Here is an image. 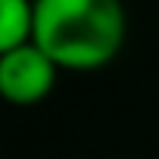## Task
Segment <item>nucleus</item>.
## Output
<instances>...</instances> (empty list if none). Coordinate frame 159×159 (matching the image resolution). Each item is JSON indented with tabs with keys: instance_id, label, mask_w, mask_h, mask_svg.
Instances as JSON below:
<instances>
[{
	"instance_id": "f257e3e1",
	"label": "nucleus",
	"mask_w": 159,
	"mask_h": 159,
	"mask_svg": "<svg viewBox=\"0 0 159 159\" xmlns=\"http://www.w3.org/2000/svg\"><path fill=\"white\" fill-rule=\"evenodd\" d=\"M128 38L122 0H34V34L59 69L97 72L109 66Z\"/></svg>"
},
{
	"instance_id": "f03ea898",
	"label": "nucleus",
	"mask_w": 159,
	"mask_h": 159,
	"mask_svg": "<svg viewBox=\"0 0 159 159\" xmlns=\"http://www.w3.org/2000/svg\"><path fill=\"white\" fill-rule=\"evenodd\" d=\"M56 75L59 66L34 41L0 50V94L13 106H34L50 97V91L56 88Z\"/></svg>"
},
{
	"instance_id": "7ed1b4c3",
	"label": "nucleus",
	"mask_w": 159,
	"mask_h": 159,
	"mask_svg": "<svg viewBox=\"0 0 159 159\" xmlns=\"http://www.w3.org/2000/svg\"><path fill=\"white\" fill-rule=\"evenodd\" d=\"M34 34V0H0V50L19 47Z\"/></svg>"
}]
</instances>
